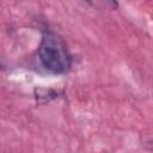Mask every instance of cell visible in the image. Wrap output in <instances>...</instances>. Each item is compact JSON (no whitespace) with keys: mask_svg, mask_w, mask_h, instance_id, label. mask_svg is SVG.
<instances>
[{"mask_svg":"<svg viewBox=\"0 0 153 153\" xmlns=\"http://www.w3.org/2000/svg\"><path fill=\"white\" fill-rule=\"evenodd\" d=\"M37 59L41 67L53 75L67 74L73 63L67 43L53 30H44L42 32L37 48Z\"/></svg>","mask_w":153,"mask_h":153,"instance_id":"obj_1","label":"cell"},{"mask_svg":"<svg viewBox=\"0 0 153 153\" xmlns=\"http://www.w3.org/2000/svg\"><path fill=\"white\" fill-rule=\"evenodd\" d=\"M56 97H57V92L53 88H45V87L35 88V98L38 104H47L50 100L55 99Z\"/></svg>","mask_w":153,"mask_h":153,"instance_id":"obj_2","label":"cell"}]
</instances>
